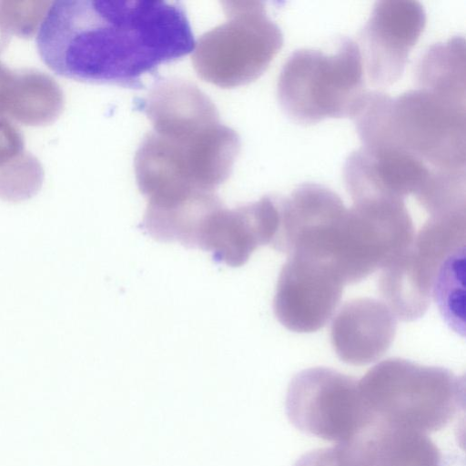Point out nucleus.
I'll return each mask as SVG.
<instances>
[{
  "label": "nucleus",
  "mask_w": 466,
  "mask_h": 466,
  "mask_svg": "<svg viewBox=\"0 0 466 466\" xmlns=\"http://www.w3.org/2000/svg\"><path fill=\"white\" fill-rule=\"evenodd\" d=\"M55 73L79 81L142 88V76L194 50L187 14L157 0H59L35 38Z\"/></svg>",
  "instance_id": "1"
},
{
  "label": "nucleus",
  "mask_w": 466,
  "mask_h": 466,
  "mask_svg": "<svg viewBox=\"0 0 466 466\" xmlns=\"http://www.w3.org/2000/svg\"><path fill=\"white\" fill-rule=\"evenodd\" d=\"M152 124L135 156L139 191L147 204L216 193L231 175L238 134L221 123L210 98L179 78H157L137 102Z\"/></svg>",
  "instance_id": "2"
},
{
  "label": "nucleus",
  "mask_w": 466,
  "mask_h": 466,
  "mask_svg": "<svg viewBox=\"0 0 466 466\" xmlns=\"http://www.w3.org/2000/svg\"><path fill=\"white\" fill-rule=\"evenodd\" d=\"M362 147L407 152L431 169L465 172L466 96L420 87L368 91L352 118Z\"/></svg>",
  "instance_id": "3"
},
{
  "label": "nucleus",
  "mask_w": 466,
  "mask_h": 466,
  "mask_svg": "<svg viewBox=\"0 0 466 466\" xmlns=\"http://www.w3.org/2000/svg\"><path fill=\"white\" fill-rule=\"evenodd\" d=\"M359 383L374 423L434 432L464 409V377L442 367L390 358Z\"/></svg>",
  "instance_id": "4"
},
{
  "label": "nucleus",
  "mask_w": 466,
  "mask_h": 466,
  "mask_svg": "<svg viewBox=\"0 0 466 466\" xmlns=\"http://www.w3.org/2000/svg\"><path fill=\"white\" fill-rule=\"evenodd\" d=\"M367 92L360 46L349 37L339 39L333 54L296 50L284 64L278 82L281 108L302 125L326 118L352 119Z\"/></svg>",
  "instance_id": "5"
},
{
  "label": "nucleus",
  "mask_w": 466,
  "mask_h": 466,
  "mask_svg": "<svg viewBox=\"0 0 466 466\" xmlns=\"http://www.w3.org/2000/svg\"><path fill=\"white\" fill-rule=\"evenodd\" d=\"M227 20L200 36L192 54L198 76L223 88L247 85L268 67L283 45L279 26L259 1H225Z\"/></svg>",
  "instance_id": "6"
},
{
  "label": "nucleus",
  "mask_w": 466,
  "mask_h": 466,
  "mask_svg": "<svg viewBox=\"0 0 466 466\" xmlns=\"http://www.w3.org/2000/svg\"><path fill=\"white\" fill-rule=\"evenodd\" d=\"M414 236L403 200L353 201L335 228L329 262L344 285L354 284L408 249Z\"/></svg>",
  "instance_id": "7"
},
{
  "label": "nucleus",
  "mask_w": 466,
  "mask_h": 466,
  "mask_svg": "<svg viewBox=\"0 0 466 466\" xmlns=\"http://www.w3.org/2000/svg\"><path fill=\"white\" fill-rule=\"evenodd\" d=\"M285 410L295 428L337 444L354 440L374 423L359 380L326 367L294 375L288 386Z\"/></svg>",
  "instance_id": "8"
},
{
  "label": "nucleus",
  "mask_w": 466,
  "mask_h": 466,
  "mask_svg": "<svg viewBox=\"0 0 466 466\" xmlns=\"http://www.w3.org/2000/svg\"><path fill=\"white\" fill-rule=\"evenodd\" d=\"M344 283L328 263L300 255H289L276 287L273 310L288 329L317 331L336 310Z\"/></svg>",
  "instance_id": "9"
},
{
  "label": "nucleus",
  "mask_w": 466,
  "mask_h": 466,
  "mask_svg": "<svg viewBox=\"0 0 466 466\" xmlns=\"http://www.w3.org/2000/svg\"><path fill=\"white\" fill-rule=\"evenodd\" d=\"M425 25V10L417 1L375 4L360 33L362 64L370 82L385 87L401 77Z\"/></svg>",
  "instance_id": "10"
},
{
  "label": "nucleus",
  "mask_w": 466,
  "mask_h": 466,
  "mask_svg": "<svg viewBox=\"0 0 466 466\" xmlns=\"http://www.w3.org/2000/svg\"><path fill=\"white\" fill-rule=\"evenodd\" d=\"M279 197L267 195L234 208L224 206L208 219L199 249L218 264L243 266L258 248L271 245L279 228Z\"/></svg>",
  "instance_id": "11"
},
{
  "label": "nucleus",
  "mask_w": 466,
  "mask_h": 466,
  "mask_svg": "<svg viewBox=\"0 0 466 466\" xmlns=\"http://www.w3.org/2000/svg\"><path fill=\"white\" fill-rule=\"evenodd\" d=\"M433 169L412 155L386 147H362L344 165L346 188L353 201L401 199L422 189Z\"/></svg>",
  "instance_id": "12"
},
{
  "label": "nucleus",
  "mask_w": 466,
  "mask_h": 466,
  "mask_svg": "<svg viewBox=\"0 0 466 466\" xmlns=\"http://www.w3.org/2000/svg\"><path fill=\"white\" fill-rule=\"evenodd\" d=\"M396 331V317L385 303L376 299L358 298L344 303L337 312L330 339L343 362L362 366L386 353Z\"/></svg>",
  "instance_id": "13"
},
{
  "label": "nucleus",
  "mask_w": 466,
  "mask_h": 466,
  "mask_svg": "<svg viewBox=\"0 0 466 466\" xmlns=\"http://www.w3.org/2000/svg\"><path fill=\"white\" fill-rule=\"evenodd\" d=\"M360 438L368 466H443L441 451L425 433L376 422Z\"/></svg>",
  "instance_id": "14"
},
{
  "label": "nucleus",
  "mask_w": 466,
  "mask_h": 466,
  "mask_svg": "<svg viewBox=\"0 0 466 466\" xmlns=\"http://www.w3.org/2000/svg\"><path fill=\"white\" fill-rule=\"evenodd\" d=\"M465 40L453 37L430 47L418 66L420 87L466 96Z\"/></svg>",
  "instance_id": "15"
},
{
  "label": "nucleus",
  "mask_w": 466,
  "mask_h": 466,
  "mask_svg": "<svg viewBox=\"0 0 466 466\" xmlns=\"http://www.w3.org/2000/svg\"><path fill=\"white\" fill-rule=\"evenodd\" d=\"M465 247L451 253L440 266L432 284L431 296L446 323L464 336Z\"/></svg>",
  "instance_id": "16"
},
{
  "label": "nucleus",
  "mask_w": 466,
  "mask_h": 466,
  "mask_svg": "<svg viewBox=\"0 0 466 466\" xmlns=\"http://www.w3.org/2000/svg\"><path fill=\"white\" fill-rule=\"evenodd\" d=\"M293 466H368L358 438L304 453Z\"/></svg>",
  "instance_id": "17"
}]
</instances>
